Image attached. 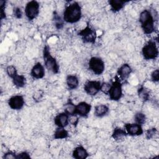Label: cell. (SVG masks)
Here are the masks:
<instances>
[{"label": "cell", "mask_w": 159, "mask_h": 159, "mask_svg": "<svg viewBox=\"0 0 159 159\" xmlns=\"http://www.w3.org/2000/svg\"><path fill=\"white\" fill-rule=\"evenodd\" d=\"M127 134L125 130H124L121 128L116 127L114 129V130L112 132V137L115 140L119 141V140L124 139L127 136Z\"/></svg>", "instance_id": "cell-18"}, {"label": "cell", "mask_w": 159, "mask_h": 159, "mask_svg": "<svg viewBox=\"0 0 159 159\" xmlns=\"http://www.w3.org/2000/svg\"><path fill=\"white\" fill-rule=\"evenodd\" d=\"M43 55L45 65L47 70L52 71L54 74L58 73L59 71V66L56 61V59L51 55L48 45H45L44 47Z\"/></svg>", "instance_id": "cell-3"}, {"label": "cell", "mask_w": 159, "mask_h": 159, "mask_svg": "<svg viewBox=\"0 0 159 159\" xmlns=\"http://www.w3.org/2000/svg\"><path fill=\"white\" fill-rule=\"evenodd\" d=\"M31 76L35 79H41L45 75V70L43 65L38 62L34 65L31 70Z\"/></svg>", "instance_id": "cell-14"}, {"label": "cell", "mask_w": 159, "mask_h": 159, "mask_svg": "<svg viewBox=\"0 0 159 159\" xmlns=\"http://www.w3.org/2000/svg\"><path fill=\"white\" fill-rule=\"evenodd\" d=\"M143 57L146 60H155L158 55V50L155 41H148L142 48Z\"/></svg>", "instance_id": "cell-4"}, {"label": "cell", "mask_w": 159, "mask_h": 159, "mask_svg": "<svg viewBox=\"0 0 159 159\" xmlns=\"http://www.w3.org/2000/svg\"><path fill=\"white\" fill-rule=\"evenodd\" d=\"M125 129L127 135L131 136L140 135L143 134V129L141 125H139L137 123L125 124Z\"/></svg>", "instance_id": "cell-11"}, {"label": "cell", "mask_w": 159, "mask_h": 159, "mask_svg": "<svg viewBox=\"0 0 159 159\" xmlns=\"http://www.w3.org/2000/svg\"><path fill=\"white\" fill-rule=\"evenodd\" d=\"M157 129L155 128H151L148 129L145 132V137L147 139H151L154 137V136L157 134Z\"/></svg>", "instance_id": "cell-28"}, {"label": "cell", "mask_w": 159, "mask_h": 159, "mask_svg": "<svg viewBox=\"0 0 159 159\" xmlns=\"http://www.w3.org/2000/svg\"><path fill=\"white\" fill-rule=\"evenodd\" d=\"M127 2L128 1L121 0H111L109 1V3L111 6V10L116 12L122 9Z\"/></svg>", "instance_id": "cell-17"}, {"label": "cell", "mask_w": 159, "mask_h": 159, "mask_svg": "<svg viewBox=\"0 0 159 159\" xmlns=\"http://www.w3.org/2000/svg\"><path fill=\"white\" fill-rule=\"evenodd\" d=\"M151 79L153 82H158L159 80V71L158 69L154 70L151 75Z\"/></svg>", "instance_id": "cell-31"}, {"label": "cell", "mask_w": 159, "mask_h": 159, "mask_svg": "<svg viewBox=\"0 0 159 159\" xmlns=\"http://www.w3.org/2000/svg\"><path fill=\"white\" fill-rule=\"evenodd\" d=\"M68 117L69 116L66 112H61L56 116V117L54 119V122L56 125L58 126V127H62L64 128L66 127L68 123Z\"/></svg>", "instance_id": "cell-13"}, {"label": "cell", "mask_w": 159, "mask_h": 159, "mask_svg": "<svg viewBox=\"0 0 159 159\" xmlns=\"http://www.w3.org/2000/svg\"><path fill=\"white\" fill-rule=\"evenodd\" d=\"M25 16L29 20L34 19L39 13V4L36 1L29 2L25 7Z\"/></svg>", "instance_id": "cell-8"}, {"label": "cell", "mask_w": 159, "mask_h": 159, "mask_svg": "<svg viewBox=\"0 0 159 159\" xmlns=\"http://www.w3.org/2000/svg\"><path fill=\"white\" fill-rule=\"evenodd\" d=\"M53 21L57 29H61L63 26V22L61 17L56 12H53Z\"/></svg>", "instance_id": "cell-25"}, {"label": "cell", "mask_w": 159, "mask_h": 159, "mask_svg": "<svg viewBox=\"0 0 159 159\" xmlns=\"http://www.w3.org/2000/svg\"><path fill=\"white\" fill-rule=\"evenodd\" d=\"M78 35L81 37V39L84 43H94L96 39V32L89 25L84 29L78 32Z\"/></svg>", "instance_id": "cell-7"}, {"label": "cell", "mask_w": 159, "mask_h": 159, "mask_svg": "<svg viewBox=\"0 0 159 159\" xmlns=\"http://www.w3.org/2000/svg\"><path fill=\"white\" fill-rule=\"evenodd\" d=\"M68 131L62 127H58L54 133V138L55 139H63L68 137Z\"/></svg>", "instance_id": "cell-23"}, {"label": "cell", "mask_w": 159, "mask_h": 159, "mask_svg": "<svg viewBox=\"0 0 159 159\" xmlns=\"http://www.w3.org/2000/svg\"><path fill=\"white\" fill-rule=\"evenodd\" d=\"M134 119H135V123L142 125L145 124V120H146V117L143 113L138 112L135 114Z\"/></svg>", "instance_id": "cell-26"}, {"label": "cell", "mask_w": 159, "mask_h": 159, "mask_svg": "<svg viewBox=\"0 0 159 159\" xmlns=\"http://www.w3.org/2000/svg\"><path fill=\"white\" fill-rule=\"evenodd\" d=\"M139 21L141 24V27L145 34H151L154 32L155 19L150 11L145 9L141 12Z\"/></svg>", "instance_id": "cell-2"}, {"label": "cell", "mask_w": 159, "mask_h": 159, "mask_svg": "<svg viewBox=\"0 0 159 159\" xmlns=\"http://www.w3.org/2000/svg\"><path fill=\"white\" fill-rule=\"evenodd\" d=\"M12 83L17 88H22L25 84V78L24 75H16L12 78Z\"/></svg>", "instance_id": "cell-21"}, {"label": "cell", "mask_w": 159, "mask_h": 159, "mask_svg": "<svg viewBox=\"0 0 159 159\" xmlns=\"http://www.w3.org/2000/svg\"><path fill=\"white\" fill-rule=\"evenodd\" d=\"M16 158L17 159H26V158H30V157L27 152H23L19 154H16Z\"/></svg>", "instance_id": "cell-34"}, {"label": "cell", "mask_w": 159, "mask_h": 159, "mask_svg": "<svg viewBox=\"0 0 159 159\" xmlns=\"http://www.w3.org/2000/svg\"><path fill=\"white\" fill-rule=\"evenodd\" d=\"M109 107L105 104H99L94 107V114L97 117H102L107 114Z\"/></svg>", "instance_id": "cell-20"}, {"label": "cell", "mask_w": 159, "mask_h": 159, "mask_svg": "<svg viewBox=\"0 0 159 159\" xmlns=\"http://www.w3.org/2000/svg\"><path fill=\"white\" fill-rule=\"evenodd\" d=\"M132 73V68L127 63L123 64L117 70V74L120 78L122 80H127L130 73Z\"/></svg>", "instance_id": "cell-15"}, {"label": "cell", "mask_w": 159, "mask_h": 159, "mask_svg": "<svg viewBox=\"0 0 159 159\" xmlns=\"http://www.w3.org/2000/svg\"><path fill=\"white\" fill-rule=\"evenodd\" d=\"M14 15L17 19L21 18L22 16V12L21 9L18 7H15L14 9Z\"/></svg>", "instance_id": "cell-35"}, {"label": "cell", "mask_w": 159, "mask_h": 159, "mask_svg": "<svg viewBox=\"0 0 159 159\" xmlns=\"http://www.w3.org/2000/svg\"><path fill=\"white\" fill-rule=\"evenodd\" d=\"M111 87V84L107 83H103L101 84V91L106 94H108L109 89Z\"/></svg>", "instance_id": "cell-30"}, {"label": "cell", "mask_w": 159, "mask_h": 159, "mask_svg": "<svg viewBox=\"0 0 159 159\" xmlns=\"http://www.w3.org/2000/svg\"><path fill=\"white\" fill-rule=\"evenodd\" d=\"M6 73H7V75L11 78H12L16 75H17V70H16V67L14 66L13 65H9L6 68Z\"/></svg>", "instance_id": "cell-27"}, {"label": "cell", "mask_w": 159, "mask_h": 159, "mask_svg": "<svg viewBox=\"0 0 159 159\" xmlns=\"http://www.w3.org/2000/svg\"><path fill=\"white\" fill-rule=\"evenodd\" d=\"M5 4H6V1H1V20L6 18V13L4 12Z\"/></svg>", "instance_id": "cell-33"}, {"label": "cell", "mask_w": 159, "mask_h": 159, "mask_svg": "<svg viewBox=\"0 0 159 159\" xmlns=\"http://www.w3.org/2000/svg\"><path fill=\"white\" fill-rule=\"evenodd\" d=\"M101 83L99 81L89 80L86 82L84 85L85 92L91 96H94L101 91Z\"/></svg>", "instance_id": "cell-9"}, {"label": "cell", "mask_w": 159, "mask_h": 159, "mask_svg": "<svg viewBox=\"0 0 159 159\" xmlns=\"http://www.w3.org/2000/svg\"><path fill=\"white\" fill-rule=\"evenodd\" d=\"M108 95L111 100L116 101H119L121 98L122 96V84L118 78L116 77L114 81L111 85Z\"/></svg>", "instance_id": "cell-5"}, {"label": "cell", "mask_w": 159, "mask_h": 159, "mask_svg": "<svg viewBox=\"0 0 159 159\" xmlns=\"http://www.w3.org/2000/svg\"><path fill=\"white\" fill-rule=\"evenodd\" d=\"M68 120H69V122L75 125V126H76V125L78 124V121H79V119L78 117H77V115L76 114H74V115H71V116H69V117H68Z\"/></svg>", "instance_id": "cell-29"}, {"label": "cell", "mask_w": 159, "mask_h": 159, "mask_svg": "<svg viewBox=\"0 0 159 159\" xmlns=\"http://www.w3.org/2000/svg\"><path fill=\"white\" fill-rule=\"evenodd\" d=\"M9 107L14 110H19L24 105V99L22 95H15L11 97L8 100Z\"/></svg>", "instance_id": "cell-10"}, {"label": "cell", "mask_w": 159, "mask_h": 159, "mask_svg": "<svg viewBox=\"0 0 159 159\" xmlns=\"http://www.w3.org/2000/svg\"><path fill=\"white\" fill-rule=\"evenodd\" d=\"M88 157V153L82 146L77 147L73 152V157L76 159H85Z\"/></svg>", "instance_id": "cell-16"}, {"label": "cell", "mask_w": 159, "mask_h": 159, "mask_svg": "<svg viewBox=\"0 0 159 159\" xmlns=\"http://www.w3.org/2000/svg\"><path fill=\"white\" fill-rule=\"evenodd\" d=\"M81 17V9L79 4L73 2L67 6L63 12V20L73 24L78 22Z\"/></svg>", "instance_id": "cell-1"}, {"label": "cell", "mask_w": 159, "mask_h": 159, "mask_svg": "<svg viewBox=\"0 0 159 159\" xmlns=\"http://www.w3.org/2000/svg\"><path fill=\"white\" fill-rule=\"evenodd\" d=\"M76 106L72 102L71 100H68V102L65 104V112L68 116L75 114Z\"/></svg>", "instance_id": "cell-24"}, {"label": "cell", "mask_w": 159, "mask_h": 159, "mask_svg": "<svg viewBox=\"0 0 159 159\" xmlns=\"http://www.w3.org/2000/svg\"><path fill=\"white\" fill-rule=\"evenodd\" d=\"M138 95L140 99L145 102L150 98V92L148 89L143 86H141L138 89Z\"/></svg>", "instance_id": "cell-22"}, {"label": "cell", "mask_w": 159, "mask_h": 159, "mask_svg": "<svg viewBox=\"0 0 159 159\" xmlns=\"http://www.w3.org/2000/svg\"><path fill=\"white\" fill-rule=\"evenodd\" d=\"M91 109V106L86 102H81L76 106L75 114L81 117H86Z\"/></svg>", "instance_id": "cell-12"}, {"label": "cell", "mask_w": 159, "mask_h": 159, "mask_svg": "<svg viewBox=\"0 0 159 159\" xmlns=\"http://www.w3.org/2000/svg\"><path fill=\"white\" fill-rule=\"evenodd\" d=\"M3 158L5 159H15L16 158V155L14 152L9 151L4 153L3 156Z\"/></svg>", "instance_id": "cell-32"}, {"label": "cell", "mask_w": 159, "mask_h": 159, "mask_svg": "<svg viewBox=\"0 0 159 159\" xmlns=\"http://www.w3.org/2000/svg\"><path fill=\"white\" fill-rule=\"evenodd\" d=\"M66 84L70 89H75L78 86V78L76 75H68L66 77Z\"/></svg>", "instance_id": "cell-19"}, {"label": "cell", "mask_w": 159, "mask_h": 159, "mask_svg": "<svg viewBox=\"0 0 159 159\" xmlns=\"http://www.w3.org/2000/svg\"><path fill=\"white\" fill-rule=\"evenodd\" d=\"M88 66L93 73L97 75L102 74L104 70L105 66L102 60L99 57H92L88 62Z\"/></svg>", "instance_id": "cell-6"}]
</instances>
